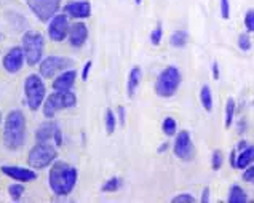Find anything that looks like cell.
Masks as SVG:
<instances>
[{
  "instance_id": "cell-1",
  "label": "cell",
  "mask_w": 254,
  "mask_h": 203,
  "mask_svg": "<svg viewBox=\"0 0 254 203\" xmlns=\"http://www.w3.org/2000/svg\"><path fill=\"white\" fill-rule=\"evenodd\" d=\"M48 179L52 191L60 197H64V195H69L75 187L77 170L66 162H56L50 170Z\"/></svg>"
},
{
  "instance_id": "cell-2",
  "label": "cell",
  "mask_w": 254,
  "mask_h": 203,
  "mask_svg": "<svg viewBox=\"0 0 254 203\" xmlns=\"http://www.w3.org/2000/svg\"><path fill=\"white\" fill-rule=\"evenodd\" d=\"M26 137V117L21 111H11L6 115L3 130V144L6 149L16 150L24 144Z\"/></svg>"
},
{
  "instance_id": "cell-3",
  "label": "cell",
  "mask_w": 254,
  "mask_h": 203,
  "mask_svg": "<svg viewBox=\"0 0 254 203\" xmlns=\"http://www.w3.org/2000/svg\"><path fill=\"white\" fill-rule=\"evenodd\" d=\"M181 85V72L174 66L165 68L157 77L155 82V93L160 98H171L176 95V91Z\"/></svg>"
},
{
  "instance_id": "cell-4",
  "label": "cell",
  "mask_w": 254,
  "mask_h": 203,
  "mask_svg": "<svg viewBox=\"0 0 254 203\" xmlns=\"http://www.w3.org/2000/svg\"><path fill=\"white\" fill-rule=\"evenodd\" d=\"M56 155H58V152L52 144L39 142L31 149V152H29L27 163L31 168L42 170V168H45V166H48L50 163H52L56 158Z\"/></svg>"
},
{
  "instance_id": "cell-5",
  "label": "cell",
  "mask_w": 254,
  "mask_h": 203,
  "mask_svg": "<svg viewBox=\"0 0 254 203\" xmlns=\"http://www.w3.org/2000/svg\"><path fill=\"white\" fill-rule=\"evenodd\" d=\"M77 104V98L72 91H56L50 95L43 104V115L48 119L55 117V114L61 109H69Z\"/></svg>"
},
{
  "instance_id": "cell-6",
  "label": "cell",
  "mask_w": 254,
  "mask_h": 203,
  "mask_svg": "<svg viewBox=\"0 0 254 203\" xmlns=\"http://www.w3.org/2000/svg\"><path fill=\"white\" fill-rule=\"evenodd\" d=\"M23 52L29 66H35L43 55V35L40 32H26L23 35Z\"/></svg>"
},
{
  "instance_id": "cell-7",
  "label": "cell",
  "mask_w": 254,
  "mask_h": 203,
  "mask_svg": "<svg viewBox=\"0 0 254 203\" xmlns=\"http://www.w3.org/2000/svg\"><path fill=\"white\" fill-rule=\"evenodd\" d=\"M24 93L27 99V106L31 111H37L42 106L43 98H45V85L37 74H31L26 78Z\"/></svg>"
},
{
  "instance_id": "cell-8",
  "label": "cell",
  "mask_w": 254,
  "mask_h": 203,
  "mask_svg": "<svg viewBox=\"0 0 254 203\" xmlns=\"http://www.w3.org/2000/svg\"><path fill=\"white\" fill-rule=\"evenodd\" d=\"M26 3L42 23H47L60 10L61 0H26Z\"/></svg>"
},
{
  "instance_id": "cell-9",
  "label": "cell",
  "mask_w": 254,
  "mask_h": 203,
  "mask_svg": "<svg viewBox=\"0 0 254 203\" xmlns=\"http://www.w3.org/2000/svg\"><path fill=\"white\" fill-rule=\"evenodd\" d=\"M72 60L70 58H64V56H48L47 60H43L40 64V74L45 78H52L55 77L58 72L66 70L69 66H72Z\"/></svg>"
},
{
  "instance_id": "cell-10",
  "label": "cell",
  "mask_w": 254,
  "mask_h": 203,
  "mask_svg": "<svg viewBox=\"0 0 254 203\" xmlns=\"http://www.w3.org/2000/svg\"><path fill=\"white\" fill-rule=\"evenodd\" d=\"M174 155L181 160H190L193 157V144H192V137L189 135V132L183 130L179 132V135L176 136V141H174Z\"/></svg>"
},
{
  "instance_id": "cell-11",
  "label": "cell",
  "mask_w": 254,
  "mask_h": 203,
  "mask_svg": "<svg viewBox=\"0 0 254 203\" xmlns=\"http://www.w3.org/2000/svg\"><path fill=\"white\" fill-rule=\"evenodd\" d=\"M69 32V23L66 14H55L52 18V23L48 26V35L55 42H61Z\"/></svg>"
},
{
  "instance_id": "cell-12",
  "label": "cell",
  "mask_w": 254,
  "mask_h": 203,
  "mask_svg": "<svg viewBox=\"0 0 254 203\" xmlns=\"http://www.w3.org/2000/svg\"><path fill=\"white\" fill-rule=\"evenodd\" d=\"M35 137H37L39 142H48L50 139H53L58 146H61L63 139H61V130L58 127L56 122H47V123H42L39 127V130L35 132Z\"/></svg>"
},
{
  "instance_id": "cell-13",
  "label": "cell",
  "mask_w": 254,
  "mask_h": 203,
  "mask_svg": "<svg viewBox=\"0 0 254 203\" xmlns=\"http://www.w3.org/2000/svg\"><path fill=\"white\" fill-rule=\"evenodd\" d=\"M23 63H24L23 47L11 48L3 58V68L6 72H10V74H16V72H19L21 68H23Z\"/></svg>"
},
{
  "instance_id": "cell-14",
  "label": "cell",
  "mask_w": 254,
  "mask_h": 203,
  "mask_svg": "<svg viewBox=\"0 0 254 203\" xmlns=\"http://www.w3.org/2000/svg\"><path fill=\"white\" fill-rule=\"evenodd\" d=\"M2 171L5 173L6 176H10L11 179L14 181H21V183H31L37 175H35V171L29 170V168H23V166H2Z\"/></svg>"
},
{
  "instance_id": "cell-15",
  "label": "cell",
  "mask_w": 254,
  "mask_h": 203,
  "mask_svg": "<svg viewBox=\"0 0 254 203\" xmlns=\"http://www.w3.org/2000/svg\"><path fill=\"white\" fill-rule=\"evenodd\" d=\"M64 10H66V13L72 18L83 19V18H88L91 14V5L90 2H86V0H78V2L67 3Z\"/></svg>"
},
{
  "instance_id": "cell-16",
  "label": "cell",
  "mask_w": 254,
  "mask_h": 203,
  "mask_svg": "<svg viewBox=\"0 0 254 203\" xmlns=\"http://www.w3.org/2000/svg\"><path fill=\"white\" fill-rule=\"evenodd\" d=\"M88 37V29L83 23H74L69 26V40L72 47H82Z\"/></svg>"
},
{
  "instance_id": "cell-17",
  "label": "cell",
  "mask_w": 254,
  "mask_h": 203,
  "mask_svg": "<svg viewBox=\"0 0 254 203\" xmlns=\"http://www.w3.org/2000/svg\"><path fill=\"white\" fill-rule=\"evenodd\" d=\"M75 70H67L61 74L60 77L53 82V90L55 91H70V88L75 83Z\"/></svg>"
},
{
  "instance_id": "cell-18",
  "label": "cell",
  "mask_w": 254,
  "mask_h": 203,
  "mask_svg": "<svg viewBox=\"0 0 254 203\" xmlns=\"http://www.w3.org/2000/svg\"><path fill=\"white\" fill-rule=\"evenodd\" d=\"M254 162V146H246L243 150H240V155H237L235 160V168L243 170Z\"/></svg>"
},
{
  "instance_id": "cell-19",
  "label": "cell",
  "mask_w": 254,
  "mask_h": 203,
  "mask_svg": "<svg viewBox=\"0 0 254 203\" xmlns=\"http://www.w3.org/2000/svg\"><path fill=\"white\" fill-rule=\"evenodd\" d=\"M141 77H142V72H141V69L137 68V66L129 70L128 83H127V90H128V96H129V98H133V96H134L137 85H139V82H141Z\"/></svg>"
},
{
  "instance_id": "cell-20",
  "label": "cell",
  "mask_w": 254,
  "mask_h": 203,
  "mask_svg": "<svg viewBox=\"0 0 254 203\" xmlns=\"http://www.w3.org/2000/svg\"><path fill=\"white\" fill-rule=\"evenodd\" d=\"M200 101H201L203 109H205L206 112H211L213 111V93H211V88H209L208 85H203L201 86Z\"/></svg>"
},
{
  "instance_id": "cell-21",
  "label": "cell",
  "mask_w": 254,
  "mask_h": 203,
  "mask_svg": "<svg viewBox=\"0 0 254 203\" xmlns=\"http://www.w3.org/2000/svg\"><path fill=\"white\" fill-rule=\"evenodd\" d=\"M170 43L174 48H184L189 43V34L186 31H174L170 37Z\"/></svg>"
},
{
  "instance_id": "cell-22",
  "label": "cell",
  "mask_w": 254,
  "mask_h": 203,
  "mask_svg": "<svg viewBox=\"0 0 254 203\" xmlns=\"http://www.w3.org/2000/svg\"><path fill=\"white\" fill-rule=\"evenodd\" d=\"M245 202H248L246 192L240 186H232V189L229 192V203H245Z\"/></svg>"
},
{
  "instance_id": "cell-23",
  "label": "cell",
  "mask_w": 254,
  "mask_h": 203,
  "mask_svg": "<svg viewBox=\"0 0 254 203\" xmlns=\"http://www.w3.org/2000/svg\"><path fill=\"white\" fill-rule=\"evenodd\" d=\"M115 125H117L115 114H114L112 109H107V111H106V130H107V135H114Z\"/></svg>"
},
{
  "instance_id": "cell-24",
  "label": "cell",
  "mask_w": 254,
  "mask_h": 203,
  "mask_svg": "<svg viewBox=\"0 0 254 203\" xmlns=\"http://www.w3.org/2000/svg\"><path fill=\"white\" fill-rule=\"evenodd\" d=\"M234 115H235V99L229 98L227 104H226V128H229L232 125Z\"/></svg>"
},
{
  "instance_id": "cell-25",
  "label": "cell",
  "mask_w": 254,
  "mask_h": 203,
  "mask_svg": "<svg viewBox=\"0 0 254 203\" xmlns=\"http://www.w3.org/2000/svg\"><path fill=\"white\" fill-rule=\"evenodd\" d=\"M176 130H178V125H176V120H174V119L166 117L163 120V133L166 136H174V135H176Z\"/></svg>"
},
{
  "instance_id": "cell-26",
  "label": "cell",
  "mask_w": 254,
  "mask_h": 203,
  "mask_svg": "<svg viewBox=\"0 0 254 203\" xmlns=\"http://www.w3.org/2000/svg\"><path fill=\"white\" fill-rule=\"evenodd\" d=\"M162 37H163V27H162V23L158 21L157 26L154 27V31H152L150 34V42H152V45H160V42H162Z\"/></svg>"
},
{
  "instance_id": "cell-27",
  "label": "cell",
  "mask_w": 254,
  "mask_h": 203,
  "mask_svg": "<svg viewBox=\"0 0 254 203\" xmlns=\"http://www.w3.org/2000/svg\"><path fill=\"white\" fill-rule=\"evenodd\" d=\"M8 194L13 200H19L24 194V186L23 184H11L8 187Z\"/></svg>"
},
{
  "instance_id": "cell-28",
  "label": "cell",
  "mask_w": 254,
  "mask_h": 203,
  "mask_svg": "<svg viewBox=\"0 0 254 203\" xmlns=\"http://www.w3.org/2000/svg\"><path fill=\"white\" fill-rule=\"evenodd\" d=\"M238 48H240L242 52H250L251 50V39L248 34L238 35Z\"/></svg>"
},
{
  "instance_id": "cell-29",
  "label": "cell",
  "mask_w": 254,
  "mask_h": 203,
  "mask_svg": "<svg viewBox=\"0 0 254 203\" xmlns=\"http://www.w3.org/2000/svg\"><path fill=\"white\" fill-rule=\"evenodd\" d=\"M122 184V181L119 178H112V179H109L107 183L103 186V192H115L120 187Z\"/></svg>"
},
{
  "instance_id": "cell-30",
  "label": "cell",
  "mask_w": 254,
  "mask_h": 203,
  "mask_svg": "<svg viewBox=\"0 0 254 203\" xmlns=\"http://www.w3.org/2000/svg\"><path fill=\"white\" fill-rule=\"evenodd\" d=\"M224 162V157H222V152L221 150H214L213 152V158H211V168L214 171H217L222 166Z\"/></svg>"
},
{
  "instance_id": "cell-31",
  "label": "cell",
  "mask_w": 254,
  "mask_h": 203,
  "mask_svg": "<svg viewBox=\"0 0 254 203\" xmlns=\"http://www.w3.org/2000/svg\"><path fill=\"white\" fill-rule=\"evenodd\" d=\"M245 27L248 32H254V10H248L245 14Z\"/></svg>"
},
{
  "instance_id": "cell-32",
  "label": "cell",
  "mask_w": 254,
  "mask_h": 203,
  "mask_svg": "<svg viewBox=\"0 0 254 203\" xmlns=\"http://www.w3.org/2000/svg\"><path fill=\"white\" fill-rule=\"evenodd\" d=\"M171 202L173 203H193L195 202V197H193L192 194H179Z\"/></svg>"
},
{
  "instance_id": "cell-33",
  "label": "cell",
  "mask_w": 254,
  "mask_h": 203,
  "mask_svg": "<svg viewBox=\"0 0 254 203\" xmlns=\"http://www.w3.org/2000/svg\"><path fill=\"white\" fill-rule=\"evenodd\" d=\"M221 16L224 19H229L230 18V5H229V0H221Z\"/></svg>"
},
{
  "instance_id": "cell-34",
  "label": "cell",
  "mask_w": 254,
  "mask_h": 203,
  "mask_svg": "<svg viewBox=\"0 0 254 203\" xmlns=\"http://www.w3.org/2000/svg\"><path fill=\"white\" fill-rule=\"evenodd\" d=\"M243 179L246 181V183L254 184V166H251V168H248L243 173Z\"/></svg>"
},
{
  "instance_id": "cell-35",
  "label": "cell",
  "mask_w": 254,
  "mask_h": 203,
  "mask_svg": "<svg viewBox=\"0 0 254 203\" xmlns=\"http://www.w3.org/2000/svg\"><path fill=\"white\" fill-rule=\"evenodd\" d=\"M91 69V61H88L85 64V68H83V72H82V80H86L88 78V72Z\"/></svg>"
},
{
  "instance_id": "cell-36",
  "label": "cell",
  "mask_w": 254,
  "mask_h": 203,
  "mask_svg": "<svg viewBox=\"0 0 254 203\" xmlns=\"http://www.w3.org/2000/svg\"><path fill=\"white\" fill-rule=\"evenodd\" d=\"M209 202V187H205L201 194V203H208Z\"/></svg>"
},
{
  "instance_id": "cell-37",
  "label": "cell",
  "mask_w": 254,
  "mask_h": 203,
  "mask_svg": "<svg viewBox=\"0 0 254 203\" xmlns=\"http://www.w3.org/2000/svg\"><path fill=\"white\" fill-rule=\"evenodd\" d=\"M213 78L214 80H219V66H217L216 61L213 63Z\"/></svg>"
},
{
  "instance_id": "cell-38",
  "label": "cell",
  "mask_w": 254,
  "mask_h": 203,
  "mask_svg": "<svg viewBox=\"0 0 254 203\" xmlns=\"http://www.w3.org/2000/svg\"><path fill=\"white\" fill-rule=\"evenodd\" d=\"M119 117H120V123L123 125L125 123V109L123 107H119Z\"/></svg>"
},
{
  "instance_id": "cell-39",
  "label": "cell",
  "mask_w": 254,
  "mask_h": 203,
  "mask_svg": "<svg viewBox=\"0 0 254 203\" xmlns=\"http://www.w3.org/2000/svg\"><path fill=\"white\" fill-rule=\"evenodd\" d=\"M235 160H237V152L232 150V154H230V163H232V166H234V168H235Z\"/></svg>"
},
{
  "instance_id": "cell-40",
  "label": "cell",
  "mask_w": 254,
  "mask_h": 203,
  "mask_svg": "<svg viewBox=\"0 0 254 203\" xmlns=\"http://www.w3.org/2000/svg\"><path fill=\"white\" fill-rule=\"evenodd\" d=\"M246 146H248V144H246V141H240V142H238V150H243Z\"/></svg>"
},
{
  "instance_id": "cell-41",
  "label": "cell",
  "mask_w": 254,
  "mask_h": 203,
  "mask_svg": "<svg viewBox=\"0 0 254 203\" xmlns=\"http://www.w3.org/2000/svg\"><path fill=\"white\" fill-rule=\"evenodd\" d=\"M165 150H168V142H166V144H163V146L158 147V152H165Z\"/></svg>"
},
{
  "instance_id": "cell-42",
  "label": "cell",
  "mask_w": 254,
  "mask_h": 203,
  "mask_svg": "<svg viewBox=\"0 0 254 203\" xmlns=\"http://www.w3.org/2000/svg\"><path fill=\"white\" fill-rule=\"evenodd\" d=\"M141 2H142V0H134V3H136V5H141Z\"/></svg>"
},
{
  "instance_id": "cell-43",
  "label": "cell",
  "mask_w": 254,
  "mask_h": 203,
  "mask_svg": "<svg viewBox=\"0 0 254 203\" xmlns=\"http://www.w3.org/2000/svg\"><path fill=\"white\" fill-rule=\"evenodd\" d=\"M0 39H2V35H0Z\"/></svg>"
},
{
  "instance_id": "cell-44",
  "label": "cell",
  "mask_w": 254,
  "mask_h": 203,
  "mask_svg": "<svg viewBox=\"0 0 254 203\" xmlns=\"http://www.w3.org/2000/svg\"><path fill=\"white\" fill-rule=\"evenodd\" d=\"M0 117H2V115H0Z\"/></svg>"
}]
</instances>
